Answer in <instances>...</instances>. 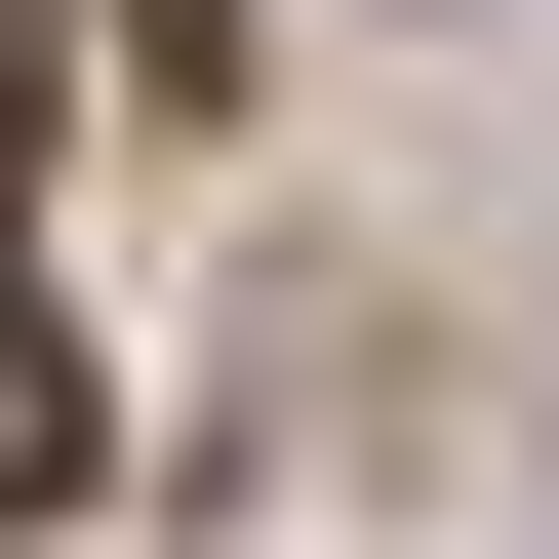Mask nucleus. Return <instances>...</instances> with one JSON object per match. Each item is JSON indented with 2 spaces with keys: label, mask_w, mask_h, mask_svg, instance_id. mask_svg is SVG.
<instances>
[{
  "label": "nucleus",
  "mask_w": 559,
  "mask_h": 559,
  "mask_svg": "<svg viewBox=\"0 0 559 559\" xmlns=\"http://www.w3.org/2000/svg\"><path fill=\"white\" fill-rule=\"evenodd\" d=\"M81 479H120V400H81V320L0 280V520H81Z\"/></svg>",
  "instance_id": "1"
},
{
  "label": "nucleus",
  "mask_w": 559,
  "mask_h": 559,
  "mask_svg": "<svg viewBox=\"0 0 559 559\" xmlns=\"http://www.w3.org/2000/svg\"><path fill=\"white\" fill-rule=\"evenodd\" d=\"M0 200H40V0H0Z\"/></svg>",
  "instance_id": "2"
}]
</instances>
